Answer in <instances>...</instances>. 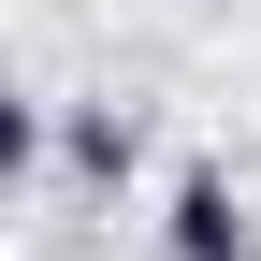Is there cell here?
<instances>
[{
    "instance_id": "obj_2",
    "label": "cell",
    "mask_w": 261,
    "mask_h": 261,
    "mask_svg": "<svg viewBox=\"0 0 261 261\" xmlns=\"http://www.w3.org/2000/svg\"><path fill=\"white\" fill-rule=\"evenodd\" d=\"M58 160H73V174H102V189H116V174H130V116H73V130H58Z\"/></svg>"
},
{
    "instance_id": "obj_1",
    "label": "cell",
    "mask_w": 261,
    "mask_h": 261,
    "mask_svg": "<svg viewBox=\"0 0 261 261\" xmlns=\"http://www.w3.org/2000/svg\"><path fill=\"white\" fill-rule=\"evenodd\" d=\"M160 261H247V203H232V174H174V203H160Z\"/></svg>"
}]
</instances>
